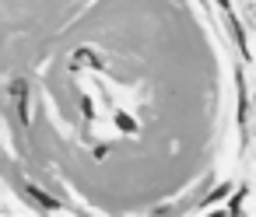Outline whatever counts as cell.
Instances as JSON below:
<instances>
[{
	"label": "cell",
	"instance_id": "cell-4",
	"mask_svg": "<svg viewBox=\"0 0 256 217\" xmlns=\"http://www.w3.org/2000/svg\"><path fill=\"white\" fill-rule=\"evenodd\" d=\"M116 123H120V130H126V133H134V130H137V123H134L130 116H123V112L116 116Z\"/></svg>",
	"mask_w": 256,
	"mask_h": 217
},
{
	"label": "cell",
	"instance_id": "cell-1",
	"mask_svg": "<svg viewBox=\"0 0 256 217\" xmlns=\"http://www.w3.org/2000/svg\"><path fill=\"white\" fill-rule=\"evenodd\" d=\"M11 95H14V105H18V119L28 126L32 119H28V84L25 81H14L11 84Z\"/></svg>",
	"mask_w": 256,
	"mask_h": 217
},
{
	"label": "cell",
	"instance_id": "cell-3",
	"mask_svg": "<svg viewBox=\"0 0 256 217\" xmlns=\"http://www.w3.org/2000/svg\"><path fill=\"white\" fill-rule=\"evenodd\" d=\"M74 67H102V63H98L92 53H78V56H74Z\"/></svg>",
	"mask_w": 256,
	"mask_h": 217
},
{
	"label": "cell",
	"instance_id": "cell-2",
	"mask_svg": "<svg viewBox=\"0 0 256 217\" xmlns=\"http://www.w3.org/2000/svg\"><path fill=\"white\" fill-rule=\"evenodd\" d=\"M28 196H32V200H36L39 207H46V210H56V207H60V203H56L53 196H46V193H42L39 186H28Z\"/></svg>",
	"mask_w": 256,
	"mask_h": 217
}]
</instances>
